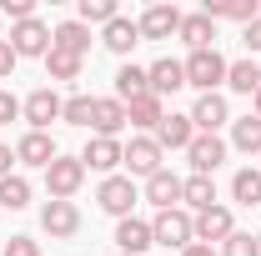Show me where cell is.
<instances>
[{"mask_svg":"<svg viewBox=\"0 0 261 256\" xmlns=\"http://www.w3.org/2000/svg\"><path fill=\"white\" fill-rule=\"evenodd\" d=\"M146 201H151L156 211H171V206H181V176L161 166V171L146 181Z\"/></svg>","mask_w":261,"mask_h":256,"instance_id":"cell-17","label":"cell"},{"mask_svg":"<svg viewBox=\"0 0 261 256\" xmlns=\"http://www.w3.org/2000/svg\"><path fill=\"white\" fill-rule=\"evenodd\" d=\"M181 206H186V211H211V206H216V181H211V176H186V181H181Z\"/></svg>","mask_w":261,"mask_h":256,"instance_id":"cell-24","label":"cell"},{"mask_svg":"<svg viewBox=\"0 0 261 256\" xmlns=\"http://www.w3.org/2000/svg\"><path fill=\"white\" fill-rule=\"evenodd\" d=\"M136 31H141V40H171L181 31V10L176 5H146L141 20H136Z\"/></svg>","mask_w":261,"mask_h":256,"instance_id":"cell-12","label":"cell"},{"mask_svg":"<svg viewBox=\"0 0 261 256\" xmlns=\"http://www.w3.org/2000/svg\"><path fill=\"white\" fill-rule=\"evenodd\" d=\"M15 116H20V100L10 96V91H0V126H10Z\"/></svg>","mask_w":261,"mask_h":256,"instance_id":"cell-37","label":"cell"},{"mask_svg":"<svg viewBox=\"0 0 261 256\" xmlns=\"http://www.w3.org/2000/svg\"><path fill=\"white\" fill-rule=\"evenodd\" d=\"M256 241H261V236H256Z\"/></svg>","mask_w":261,"mask_h":256,"instance_id":"cell-43","label":"cell"},{"mask_svg":"<svg viewBox=\"0 0 261 256\" xmlns=\"http://www.w3.org/2000/svg\"><path fill=\"white\" fill-rule=\"evenodd\" d=\"M121 156H126V146H121L116 136H91L86 151H81V166H86V171H100V176H116Z\"/></svg>","mask_w":261,"mask_h":256,"instance_id":"cell-9","label":"cell"},{"mask_svg":"<svg viewBox=\"0 0 261 256\" xmlns=\"http://www.w3.org/2000/svg\"><path fill=\"white\" fill-rule=\"evenodd\" d=\"M231 231H236V216H231V206H211V211H196V241L201 246H221Z\"/></svg>","mask_w":261,"mask_h":256,"instance_id":"cell-13","label":"cell"},{"mask_svg":"<svg viewBox=\"0 0 261 256\" xmlns=\"http://www.w3.org/2000/svg\"><path fill=\"white\" fill-rule=\"evenodd\" d=\"M231 156V146L221 136H201L196 131V141L186 146V161H191V176H216V166Z\"/></svg>","mask_w":261,"mask_h":256,"instance_id":"cell-7","label":"cell"},{"mask_svg":"<svg viewBox=\"0 0 261 256\" xmlns=\"http://www.w3.org/2000/svg\"><path fill=\"white\" fill-rule=\"evenodd\" d=\"M151 141L161 146V151H186L196 141V126H191V116H181V111H166V121L156 131H151Z\"/></svg>","mask_w":261,"mask_h":256,"instance_id":"cell-15","label":"cell"},{"mask_svg":"<svg viewBox=\"0 0 261 256\" xmlns=\"http://www.w3.org/2000/svg\"><path fill=\"white\" fill-rule=\"evenodd\" d=\"M56 156H61V146H56L50 131H25V136L15 141V161H20V166H40V171H45Z\"/></svg>","mask_w":261,"mask_h":256,"instance_id":"cell-14","label":"cell"},{"mask_svg":"<svg viewBox=\"0 0 261 256\" xmlns=\"http://www.w3.org/2000/svg\"><path fill=\"white\" fill-rule=\"evenodd\" d=\"M96 201H100V211H106V216L126 221L130 206L141 201V191H136V181H130V176H106V181H100V191H96Z\"/></svg>","mask_w":261,"mask_h":256,"instance_id":"cell-5","label":"cell"},{"mask_svg":"<svg viewBox=\"0 0 261 256\" xmlns=\"http://www.w3.org/2000/svg\"><path fill=\"white\" fill-rule=\"evenodd\" d=\"M10 50H15L20 61H45V56H50V25H45L40 15L10 25Z\"/></svg>","mask_w":261,"mask_h":256,"instance_id":"cell-4","label":"cell"},{"mask_svg":"<svg viewBox=\"0 0 261 256\" xmlns=\"http://www.w3.org/2000/svg\"><path fill=\"white\" fill-rule=\"evenodd\" d=\"M40 231H45L50 241H70V236L81 231V206H75V201H45V206H40Z\"/></svg>","mask_w":261,"mask_h":256,"instance_id":"cell-6","label":"cell"},{"mask_svg":"<svg viewBox=\"0 0 261 256\" xmlns=\"http://www.w3.org/2000/svg\"><path fill=\"white\" fill-rule=\"evenodd\" d=\"M91 131H96V136H121V131H126V106H121L116 96H96Z\"/></svg>","mask_w":261,"mask_h":256,"instance_id":"cell-22","label":"cell"},{"mask_svg":"<svg viewBox=\"0 0 261 256\" xmlns=\"http://www.w3.org/2000/svg\"><path fill=\"white\" fill-rule=\"evenodd\" d=\"M81 186H86L81 156H56L50 166H45V196H50V201H70Z\"/></svg>","mask_w":261,"mask_h":256,"instance_id":"cell-3","label":"cell"},{"mask_svg":"<svg viewBox=\"0 0 261 256\" xmlns=\"http://www.w3.org/2000/svg\"><path fill=\"white\" fill-rule=\"evenodd\" d=\"M136 96H151V81H146V65H121V70H116V100H121V106H130V100Z\"/></svg>","mask_w":261,"mask_h":256,"instance_id":"cell-25","label":"cell"},{"mask_svg":"<svg viewBox=\"0 0 261 256\" xmlns=\"http://www.w3.org/2000/svg\"><path fill=\"white\" fill-rule=\"evenodd\" d=\"M161 161H166V151L151 141V136H130V146H126V156H121V166H126L130 176H156L161 171Z\"/></svg>","mask_w":261,"mask_h":256,"instance_id":"cell-10","label":"cell"},{"mask_svg":"<svg viewBox=\"0 0 261 256\" xmlns=\"http://www.w3.org/2000/svg\"><path fill=\"white\" fill-rule=\"evenodd\" d=\"M161 121H166V100H161V96H136V100L126 106V126H141L146 136L161 126Z\"/></svg>","mask_w":261,"mask_h":256,"instance_id":"cell-21","label":"cell"},{"mask_svg":"<svg viewBox=\"0 0 261 256\" xmlns=\"http://www.w3.org/2000/svg\"><path fill=\"white\" fill-rule=\"evenodd\" d=\"M15 61H20V56L10 50V40H0V81H5V75L15 70Z\"/></svg>","mask_w":261,"mask_h":256,"instance_id":"cell-39","label":"cell"},{"mask_svg":"<svg viewBox=\"0 0 261 256\" xmlns=\"http://www.w3.org/2000/svg\"><path fill=\"white\" fill-rule=\"evenodd\" d=\"M91 116H96V96H86V91L65 96V106H61V121H65V126H86V131H91Z\"/></svg>","mask_w":261,"mask_h":256,"instance_id":"cell-32","label":"cell"},{"mask_svg":"<svg viewBox=\"0 0 261 256\" xmlns=\"http://www.w3.org/2000/svg\"><path fill=\"white\" fill-rule=\"evenodd\" d=\"M181 65H186V86H196L201 96H211V91L226 81V65H231V61L216 50V45H211V50H191Z\"/></svg>","mask_w":261,"mask_h":256,"instance_id":"cell-2","label":"cell"},{"mask_svg":"<svg viewBox=\"0 0 261 256\" xmlns=\"http://www.w3.org/2000/svg\"><path fill=\"white\" fill-rule=\"evenodd\" d=\"M81 70H86L81 56H65V50L50 45V56H45V75H50V81H81Z\"/></svg>","mask_w":261,"mask_h":256,"instance_id":"cell-33","label":"cell"},{"mask_svg":"<svg viewBox=\"0 0 261 256\" xmlns=\"http://www.w3.org/2000/svg\"><path fill=\"white\" fill-rule=\"evenodd\" d=\"M226 86L236 96H256L261 91V61H251V56L246 61H231L226 65Z\"/></svg>","mask_w":261,"mask_h":256,"instance_id":"cell-26","label":"cell"},{"mask_svg":"<svg viewBox=\"0 0 261 256\" xmlns=\"http://www.w3.org/2000/svg\"><path fill=\"white\" fill-rule=\"evenodd\" d=\"M251 116H256V121H261V91H256V96H251Z\"/></svg>","mask_w":261,"mask_h":256,"instance_id":"cell-42","label":"cell"},{"mask_svg":"<svg viewBox=\"0 0 261 256\" xmlns=\"http://www.w3.org/2000/svg\"><path fill=\"white\" fill-rule=\"evenodd\" d=\"M151 241L166 246V251H186L196 241V216L186 206H171V211H156V221H151Z\"/></svg>","mask_w":261,"mask_h":256,"instance_id":"cell-1","label":"cell"},{"mask_svg":"<svg viewBox=\"0 0 261 256\" xmlns=\"http://www.w3.org/2000/svg\"><path fill=\"white\" fill-rule=\"evenodd\" d=\"M186 116H191V126L201 131V136H216V131L231 121V106H226L221 91H211V96H196V106L186 111Z\"/></svg>","mask_w":261,"mask_h":256,"instance_id":"cell-11","label":"cell"},{"mask_svg":"<svg viewBox=\"0 0 261 256\" xmlns=\"http://www.w3.org/2000/svg\"><path fill=\"white\" fill-rule=\"evenodd\" d=\"M50 45L65 50V56H81V61H86V50H91V31H86L81 20H61V25L50 31Z\"/></svg>","mask_w":261,"mask_h":256,"instance_id":"cell-23","label":"cell"},{"mask_svg":"<svg viewBox=\"0 0 261 256\" xmlns=\"http://www.w3.org/2000/svg\"><path fill=\"white\" fill-rule=\"evenodd\" d=\"M176 40H186L191 50H211V45H216V20H211V15H201V10H196V15H181Z\"/></svg>","mask_w":261,"mask_h":256,"instance_id":"cell-20","label":"cell"},{"mask_svg":"<svg viewBox=\"0 0 261 256\" xmlns=\"http://www.w3.org/2000/svg\"><path fill=\"white\" fill-rule=\"evenodd\" d=\"M10 166H15V151H10V146H5V141H0V181H5V176H10Z\"/></svg>","mask_w":261,"mask_h":256,"instance_id":"cell-40","label":"cell"},{"mask_svg":"<svg viewBox=\"0 0 261 256\" xmlns=\"http://www.w3.org/2000/svg\"><path fill=\"white\" fill-rule=\"evenodd\" d=\"M141 40V31H136V20H126V15H116L106 31H100V45L106 50H116V56H130V45Z\"/></svg>","mask_w":261,"mask_h":256,"instance_id":"cell-29","label":"cell"},{"mask_svg":"<svg viewBox=\"0 0 261 256\" xmlns=\"http://www.w3.org/2000/svg\"><path fill=\"white\" fill-rule=\"evenodd\" d=\"M181 256H221V251H216V246H201V241H191V246H186Z\"/></svg>","mask_w":261,"mask_h":256,"instance_id":"cell-41","label":"cell"},{"mask_svg":"<svg viewBox=\"0 0 261 256\" xmlns=\"http://www.w3.org/2000/svg\"><path fill=\"white\" fill-rule=\"evenodd\" d=\"M116 246H121V256H141L146 246H156L151 241V221H141V216L116 221Z\"/></svg>","mask_w":261,"mask_h":256,"instance_id":"cell-19","label":"cell"},{"mask_svg":"<svg viewBox=\"0 0 261 256\" xmlns=\"http://www.w3.org/2000/svg\"><path fill=\"white\" fill-rule=\"evenodd\" d=\"M241 40H246V50H251V56H261V20L241 25Z\"/></svg>","mask_w":261,"mask_h":256,"instance_id":"cell-38","label":"cell"},{"mask_svg":"<svg viewBox=\"0 0 261 256\" xmlns=\"http://www.w3.org/2000/svg\"><path fill=\"white\" fill-rule=\"evenodd\" d=\"M0 10L10 15V25H20V20H35V0H0Z\"/></svg>","mask_w":261,"mask_h":256,"instance_id":"cell-36","label":"cell"},{"mask_svg":"<svg viewBox=\"0 0 261 256\" xmlns=\"http://www.w3.org/2000/svg\"><path fill=\"white\" fill-rule=\"evenodd\" d=\"M221 256H261V241L246 236V231H231L226 241H221Z\"/></svg>","mask_w":261,"mask_h":256,"instance_id":"cell-34","label":"cell"},{"mask_svg":"<svg viewBox=\"0 0 261 256\" xmlns=\"http://www.w3.org/2000/svg\"><path fill=\"white\" fill-rule=\"evenodd\" d=\"M61 106L65 100L56 96L50 86H40V91H31V96L20 100V116H25L31 131H50V121H61Z\"/></svg>","mask_w":261,"mask_h":256,"instance_id":"cell-8","label":"cell"},{"mask_svg":"<svg viewBox=\"0 0 261 256\" xmlns=\"http://www.w3.org/2000/svg\"><path fill=\"white\" fill-rule=\"evenodd\" d=\"M116 15H121V10H116V0H81V5H75V20H81L86 31H91V25H100V31H106Z\"/></svg>","mask_w":261,"mask_h":256,"instance_id":"cell-30","label":"cell"},{"mask_svg":"<svg viewBox=\"0 0 261 256\" xmlns=\"http://www.w3.org/2000/svg\"><path fill=\"white\" fill-rule=\"evenodd\" d=\"M201 15H211V20H236V25H251V20H261V5H256V0H206V5H201Z\"/></svg>","mask_w":261,"mask_h":256,"instance_id":"cell-18","label":"cell"},{"mask_svg":"<svg viewBox=\"0 0 261 256\" xmlns=\"http://www.w3.org/2000/svg\"><path fill=\"white\" fill-rule=\"evenodd\" d=\"M146 81H151V96H171V91H181L186 86V65L181 61H171V56H161L156 65H146Z\"/></svg>","mask_w":261,"mask_h":256,"instance_id":"cell-16","label":"cell"},{"mask_svg":"<svg viewBox=\"0 0 261 256\" xmlns=\"http://www.w3.org/2000/svg\"><path fill=\"white\" fill-rule=\"evenodd\" d=\"M0 256H40V241H35V236H10V241L0 246Z\"/></svg>","mask_w":261,"mask_h":256,"instance_id":"cell-35","label":"cell"},{"mask_svg":"<svg viewBox=\"0 0 261 256\" xmlns=\"http://www.w3.org/2000/svg\"><path fill=\"white\" fill-rule=\"evenodd\" d=\"M231 151H241V156H261V121L256 116H241V121H231Z\"/></svg>","mask_w":261,"mask_h":256,"instance_id":"cell-28","label":"cell"},{"mask_svg":"<svg viewBox=\"0 0 261 256\" xmlns=\"http://www.w3.org/2000/svg\"><path fill=\"white\" fill-rule=\"evenodd\" d=\"M25 206H31V181L10 171V176L0 181V211H25Z\"/></svg>","mask_w":261,"mask_h":256,"instance_id":"cell-31","label":"cell"},{"mask_svg":"<svg viewBox=\"0 0 261 256\" xmlns=\"http://www.w3.org/2000/svg\"><path fill=\"white\" fill-rule=\"evenodd\" d=\"M231 201L236 206H261V166H241L231 176Z\"/></svg>","mask_w":261,"mask_h":256,"instance_id":"cell-27","label":"cell"}]
</instances>
